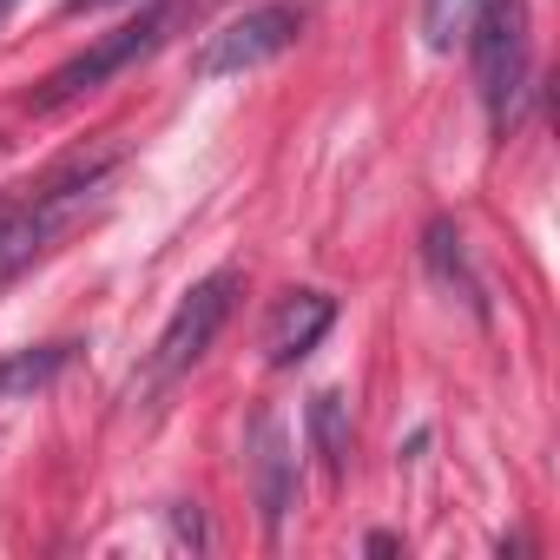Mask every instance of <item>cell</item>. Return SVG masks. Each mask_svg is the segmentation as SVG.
I'll list each match as a JSON object with an SVG mask.
<instances>
[{"mask_svg": "<svg viewBox=\"0 0 560 560\" xmlns=\"http://www.w3.org/2000/svg\"><path fill=\"white\" fill-rule=\"evenodd\" d=\"M185 8L191 0H152L145 14H132V21H119L113 34H100L86 54H73L67 67H54L34 93H27V106L34 113H60V106H73L80 93H100L106 80H119L126 67H139L145 54H159L165 40H172V27L185 21Z\"/></svg>", "mask_w": 560, "mask_h": 560, "instance_id": "6da1fadb", "label": "cell"}, {"mask_svg": "<svg viewBox=\"0 0 560 560\" xmlns=\"http://www.w3.org/2000/svg\"><path fill=\"white\" fill-rule=\"evenodd\" d=\"M113 159H119V145H93V152H73L60 172H47L40 185H34V198L27 205H14V218H8V231H0V277H14L27 257H40L80 211H86V198L100 191V178L113 172Z\"/></svg>", "mask_w": 560, "mask_h": 560, "instance_id": "7a4b0ae2", "label": "cell"}, {"mask_svg": "<svg viewBox=\"0 0 560 560\" xmlns=\"http://www.w3.org/2000/svg\"><path fill=\"white\" fill-rule=\"evenodd\" d=\"M462 40L475 60V93H481L494 132H508L514 100L527 86V0H481Z\"/></svg>", "mask_w": 560, "mask_h": 560, "instance_id": "3957f363", "label": "cell"}, {"mask_svg": "<svg viewBox=\"0 0 560 560\" xmlns=\"http://www.w3.org/2000/svg\"><path fill=\"white\" fill-rule=\"evenodd\" d=\"M304 21L311 8L304 0H270V8H250L237 14L231 27H218L205 47H198V80H231V73H257L270 60H284L298 40H304Z\"/></svg>", "mask_w": 560, "mask_h": 560, "instance_id": "277c9868", "label": "cell"}, {"mask_svg": "<svg viewBox=\"0 0 560 560\" xmlns=\"http://www.w3.org/2000/svg\"><path fill=\"white\" fill-rule=\"evenodd\" d=\"M237 298H244V270H237V264H224V270L198 277V284L178 298L172 324L159 330V350H152V376H159V383H172L178 370H191V363H198V357L218 343V330L231 324Z\"/></svg>", "mask_w": 560, "mask_h": 560, "instance_id": "5b68a950", "label": "cell"}, {"mask_svg": "<svg viewBox=\"0 0 560 560\" xmlns=\"http://www.w3.org/2000/svg\"><path fill=\"white\" fill-rule=\"evenodd\" d=\"M330 324H337V304H330L324 291H291L284 304L270 311V324H264V357H270V370L304 363V357L324 343Z\"/></svg>", "mask_w": 560, "mask_h": 560, "instance_id": "8992f818", "label": "cell"}, {"mask_svg": "<svg viewBox=\"0 0 560 560\" xmlns=\"http://www.w3.org/2000/svg\"><path fill=\"white\" fill-rule=\"evenodd\" d=\"M250 475H257V508L277 527L291 514V501H298V462H291V442H284V422L277 416L250 422Z\"/></svg>", "mask_w": 560, "mask_h": 560, "instance_id": "52a82bcc", "label": "cell"}, {"mask_svg": "<svg viewBox=\"0 0 560 560\" xmlns=\"http://www.w3.org/2000/svg\"><path fill=\"white\" fill-rule=\"evenodd\" d=\"M311 442H317V462L330 468V481H343V468H350V402L337 389L311 396Z\"/></svg>", "mask_w": 560, "mask_h": 560, "instance_id": "ba28073f", "label": "cell"}, {"mask_svg": "<svg viewBox=\"0 0 560 560\" xmlns=\"http://www.w3.org/2000/svg\"><path fill=\"white\" fill-rule=\"evenodd\" d=\"M73 343H40V350H14L8 363H0V402H21L34 389H47L60 370H67Z\"/></svg>", "mask_w": 560, "mask_h": 560, "instance_id": "9c48e42d", "label": "cell"}, {"mask_svg": "<svg viewBox=\"0 0 560 560\" xmlns=\"http://www.w3.org/2000/svg\"><path fill=\"white\" fill-rule=\"evenodd\" d=\"M475 8H481V0H422V40H429V54H448L468 34Z\"/></svg>", "mask_w": 560, "mask_h": 560, "instance_id": "30bf717a", "label": "cell"}, {"mask_svg": "<svg viewBox=\"0 0 560 560\" xmlns=\"http://www.w3.org/2000/svg\"><path fill=\"white\" fill-rule=\"evenodd\" d=\"M429 264H435V270L448 277V284H462V298L475 304V277L462 270V237H455L448 224H429Z\"/></svg>", "mask_w": 560, "mask_h": 560, "instance_id": "8fae6325", "label": "cell"}, {"mask_svg": "<svg viewBox=\"0 0 560 560\" xmlns=\"http://www.w3.org/2000/svg\"><path fill=\"white\" fill-rule=\"evenodd\" d=\"M8 218H14V198H0V231H8Z\"/></svg>", "mask_w": 560, "mask_h": 560, "instance_id": "7c38bea8", "label": "cell"}, {"mask_svg": "<svg viewBox=\"0 0 560 560\" xmlns=\"http://www.w3.org/2000/svg\"><path fill=\"white\" fill-rule=\"evenodd\" d=\"M8 8H14V0H0V21H8Z\"/></svg>", "mask_w": 560, "mask_h": 560, "instance_id": "4fadbf2b", "label": "cell"}]
</instances>
